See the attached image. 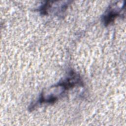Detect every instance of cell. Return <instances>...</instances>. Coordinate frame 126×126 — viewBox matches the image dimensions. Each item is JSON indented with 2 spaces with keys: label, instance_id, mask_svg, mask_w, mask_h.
<instances>
[{
  "label": "cell",
  "instance_id": "7a4b0ae2",
  "mask_svg": "<svg viewBox=\"0 0 126 126\" xmlns=\"http://www.w3.org/2000/svg\"><path fill=\"white\" fill-rule=\"evenodd\" d=\"M122 10V9L118 10L111 6L108 8L105 14L103 15L102 17L103 23H104V25L107 26L113 22L117 17L119 16Z\"/></svg>",
  "mask_w": 126,
  "mask_h": 126
},
{
  "label": "cell",
  "instance_id": "6da1fadb",
  "mask_svg": "<svg viewBox=\"0 0 126 126\" xmlns=\"http://www.w3.org/2000/svg\"><path fill=\"white\" fill-rule=\"evenodd\" d=\"M82 85V81L79 75L74 71H71L65 79L50 87V89L51 90L49 91L51 92V93H49V94L42 93L36 102L35 104H33L32 106H30L31 107V109L38 104L45 103L52 104L54 103L60 97L62 96L63 94L66 90L73 88L77 85L80 86Z\"/></svg>",
  "mask_w": 126,
  "mask_h": 126
}]
</instances>
